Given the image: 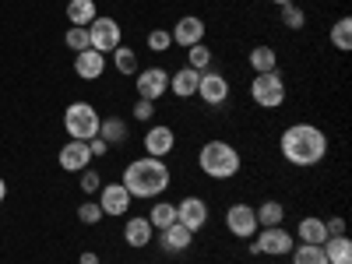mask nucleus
I'll use <instances>...</instances> for the list:
<instances>
[{"label": "nucleus", "instance_id": "1", "mask_svg": "<svg viewBox=\"0 0 352 264\" xmlns=\"http://www.w3.org/2000/svg\"><path fill=\"white\" fill-rule=\"evenodd\" d=\"M278 152H282V159L289 166L310 169L317 162H324V155H328V134L320 131L317 124H292L278 138Z\"/></svg>", "mask_w": 352, "mask_h": 264}, {"label": "nucleus", "instance_id": "2", "mask_svg": "<svg viewBox=\"0 0 352 264\" xmlns=\"http://www.w3.org/2000/svg\"><path fill=\"white\" fill-rule=\"evenodd\" d=\"M124 190L131 197H141V201H155L159 194L169 190L173 184V173L162 159H152V155H144V159H134L127 169H124Z\"/></svg>", "mask_w": 352, "mask_h": 264}, {"label": "nucleus", "instance_id": "3", "mask_svg": "<svg viewBox=\"0 0 352 264\" xmlns=\"http://www.w3.org/2000/svg\"><path fill=\"white\" fill-rule=\"evenodd\" d=\"M197 166H201L204 176H212V180H232V176L240 173L243 159L229 141H204L201 152H197Z\"/></svg>", "mask_w": 352, "mask_h": 264}, {"label": "nucleus", "instance_id": "4", "mask_svg": "<svg viewBox=\"0 0 352 264\" xmlns=\"http://www.w3.org/2000/svg\"><path fill=\"white\" fill-rule=\"evenodd\" d=\"M99 113H96V106L92 102H71L67 109H64V131L74 138V141H92L96 134H99Z\"/></svg>", "mask_w": 352, "mask_h": 264}, {"label": "nucleus", "instance_id": "5", "mask_svg": "<svg viewBox=\"0 0 352 264\" xmlns=\"http://www.w3.org/2000/svg\"><path fill=\"white\" fill-rule=\"evenodd\" d=\"M292 247H296V236L282 226H272V229H257V236L247 250H250V257H261V254L285 257V254H292Z\"/></svg>", "mask_w": 352, "mask_h": 264}, {"label": "nucleus", "instance_id": "6", "mask_svg": "<svg viewBox=\"0 0 352 264\" xmlns=\"http://www.w3.org/2000/svg\"><path fill=\"white\" fill-rule=\"evenodd\" d=\"M250 99H254V106H261V109H278V106L285 102V81H282V74H278V71L257 74V78L250 81Z\"/></svg>", "mask_w": 352, "mask_h": 264}, {"label": "nucleus", "instance_id": "7", "mask_svg": "<svg viewBox=\"0 0 352 264\" xmlns=\"http://www.w3.org/2000/svg\"><path fill=\"white\" fill-rule=\"evenodd\" d=\"M88 43H92V50H99L102 56L113 53L116 46L124 43L120 21H116V18H96L92 25H88Z\"/></svg>", "mask_w": 352, "mask_h": 264}, {"label": "nucleus", "instance_id": "8", "mask_svg": "<svg viewBox=\"0 0 352 264\" xmlns=\"http://www.w3.org/2000/svg\"><path fill=\"white\" fill-rule=\"evenodd\" d=\"M134 88H138V99L159 102L169 92V71H162V67H141L134 74Z\"/></svg>", "mask_w": 352, "mask_h": 264}, {"label": "nucleus", "instance_id": "9", "mask_svg": "<svg viewBox=\"0 0 352 264\" xmlns=\"http://www.w3.org/2000/svg\"><path fill=\"white\" fill-rule=\"evenodd\" d=\"M229 78L226 74H219V71H201V81H197V99L204 102V106H226L229 102Z\"/></svg>", "mask_w": 352, "mask_h": 264}, {"label": "nucleus", "instance_id": "10", "mask_svg": "<svg viewBox=\"0 0 352 264\" xmlns=\"http://www.w3.org/2000/svg\"><path fill=\"white\" fill-rule=\"evenodd\" d=\"M226 229L236 240H254L261 226H257V215H254L250 204H232V208L226 212Z\"/></svg>", "mask_w": 352, "mask_h": 264}, {"label": "nucleus", "instance_id": "11", "mask_svg": "<svg viewBox=\"0 0 352 264\" xmlns=\"http://www.w3.org/2000/svg\"><path fill=\"white\" fill-rule=\"evenodd\" d=\"M131 201L134 197L124 190V184H102L99 187V208H102V215H127Z\"/></svg>", "mask_w": 352, "mask_h": 264}, {"label": "nucleus", "instance_id": "12", "mask_svg": "<svg viewBox=\"0 0 352 264\" xmlns=\"http://www.w3.org/2000/svg\"><path fill=\"white\" fill-rule=\"evenodd\" d=\"M173 43L180 46V50H190V46H197V43H204V21L197 18V14H184L180 21L173 25Z\"/></svg>", "mask_w": 352, "mask_h": 264}, {"label": "nucleus", "instance_id": "13", "mask_svg": "<svg viewBox=\"0 0 352 264\" xmlns=\"http://www.w3.org/2000/svg\"><path fill=\"white\" fill-rule=\"evenodd\" d=\"M176 222L187 226L190 232H201L204 222H208V204H204L201 197H184L180 204H176Z\"/></svg>", "mask_w": 352, "mask_h": 264}, {"label": "nucleus", "instance_id": "14", "mask_svg": "<svg viewBox=\"0 0 352 264\" xmlns=\"http://www.w3.org/2000/svg\"><path fill=\"white\" fill-rule=\"evenodd\" d=\"M173 148H176V134H173V127H166V124H152L148 134H144V152H148L152 159H166Z\"/></svg>", "mask_w": 352, "mask_h": 264}, {"label": "nucleus", "instance_id": "15", "mask_svg": "<svg viewBox=\"0 0 352 264\" xmlns=\"http://www.w3.org/2000/svg\"><path fill=\"white\" fill-rule=\"evenodd\" d=\"M92 166V152H88V141H67L64 148H60V169L64 173H81Z\"/></svg>", "mask_w": 352, "mask_h": 264}, {"label": "nucleus", "instance_id": "16", "mask_svg": "<svg viewBox=\"0 0 352 264\" xmlns=\"http://www.w3.org/2000/svg\"><path fill=\"white\" fill-rule=\"evenodd\" d=\"M159 243H162V250H169V254H184V250L194 247V232H190L187 226H180V222H173V226L159 229Z\"/></svg>", "mask_w": 352, "mask_h": 264}, {"label": "nucleus", "instance_id": "17", "mask_svg": "<svg viewBox=\"0 0 352 264\" xmlns=\"http://www.w3.org/2000/svg\"><path fill=\"white\" fill-rule=\"evenodd\" d=\"M102 71H106V56H102L99 50H81V53H74V74H78L81 81H96V78H102Z\"/></svg>", "mask_w": 352, "mask_h": 264}, {"label": "nucleus", "instance_id": "18", "mask_svg": "<svg viewBox=\"0 0 352 264\" xmlns=\"http://www.w3.org/2000/svg\"><path fill=\"white\" fill-rule=\"evenodd\" d=\"M152 236H155V229H152L148 215H134V219L124 222V240H127V247H148Z\"/></svg>", "mask_w": 352, "mask_h": 264}, {"label": "nucleus", "instance_id": "19", "mask_svg": "<svg viewBox=\"0 0 352 264\" xmlns=\"http://www.w3.org/2000/svg\"><path fill=\"white\" fill-rule=\"evenodd\" d=\"M197 81H201V71H194V67L184 64L176 74H169V92L176 99H190V96H197Z\"/></svg>", "mask_w": 352, "mask_h": 264}, {"label": "nucleus", "instance_id": "20", "mask_svg": "<svg viewBox=\"0 0 352 264\" xmlns=\"http://www.w3.org/2000/svg\"><path fill=\"white\" fill-rule=\"evenodd\" d=\"M320 250H324L328 264H352V240L349 236H328L320 243Z\"/></svg>", "mask_w": 352, "mask_h": 264}, {"label": "nucleus", "instance_id": "21", "mask_svg": "<svg viewBox=\"0 0 352 264\" xmlns=\"http://www.w3.org/2000/svg\"><path fill=\"white\" fill-rule=\"evenodd\" d=\"M300 243H310V247H320L328 240V229H324V219H317V215H307L300 219Z\"/></svg>", "mask_w": 352, "mask_h": 264}, {"label": "nucleus", "instance_id": "22", "mask_svg": "<svg viewBox=\"0 0 352 264\" xmlns=\"http://www.w3.org/2000/svg\"><path fill=\"white\" fill-rule=\"evenodd\" d=\"M127 134H131V127H127L124 116H106V120L99 124V138L109 144V148H113V144H124Z\"/></svg>", "mask_w": 352, "mask_h": 264}, {"label": "nucleus", "instance_id": "23", "mask_svg": "<svg viewBox=\"0 0 352 264\" xmlns=\"http://www.w3.org/2000/svg\"><path fill=\"white\" fill-rule=\"evenodd\" d=\"M250 71H254V74L278 71V53H275L272 46H254V50H250Z\"/></svg>", "mask_w": 352, "mask_h": 264}, {"label": "nucleus", "instance_id": "24", "mask_svg": "<svg viewBox=\"0 0 352 264\" xmlns=\"http://www.w3.org/2000/svg\"><path fill=\"white\" fill-rule=\"evenodd\" d=\"M113 67L120 71L124 78H134V74L141 71V64H138V53H134V46H124V43L116 46V50H113Z\"/></svg>", "mask_w": 352, "mask_h": 264}, {"label": "nucleus", "instance_id": "25", "mask_svg": "<svg viewBox=\"0 0 352 264\" xmlns=\"http://www.w3.org/2000/svg\"><path fill=\"white\" fill-rule=\"evenodd\" d=\"M99 14H96V0H71L67 4V21L71 25H81V28H88Z\"/></svg>", "mask_w": 352, "mask_h": 264}, {"label": "nucleus", "instance_id": "26", "mask_svg": "<svg viewBox=\"0 0 352 264\" xmlns=\"http://www.w3.org/2000/svg\"><path fill=\"white\" fill-rule=\"evenodd\" d=\"M254 215H257V226H261V229H272V226H282L285 208H282L278 201H264L261 208H254Z\"/></svg>", "mask_w": 352, "mask_h": 264}, {"label": "nucleus", "instance_id": "27", "mask_svg": "<svg viewBox=\"0 0 352 264\" xmlns=\"http://www.w3.org/2000/svg\"><path fill=\"white\" fill-rule=\"evenodd\" d=\"M331 46H335L338 53H349V50H352V18H349V14L335 21V28H331Z\"/></svg>", "mask_w": 352, "mask_h": 264}, {"label": "nucleus", "instance_id": "28", "mask_svg": "<svg viewBox=\"0 0 352 264\" xmlns=\"http://www.w3.org/2000/svg\"><path fill=\"white\" fill-rule=\"evenodd\" d=\"M148 222H152V229H166V226H173V222H176V204H169V201H155V204H152V212H148Z\"/></svg>", "mask_w": 352, "mask_h": 264}, {"label": "nucleus", "instance_id": "29", "mask_svg": "<svg viewBox=\"0 0 352 264\" xmlns=\"http://www.w3.org/2000/svg\"><path fill=\"white\" fill-rule=\"evenodd\" d=\"M292 264H328V257H324L320 247L300 243V247H292Z\"/></svg>", "mask_w": 352, "mask_h": 264}, {"label": "nucleus", "instance_id": "30", "mask_svg": "<svg viewBox=\"0 0 352 264\" xmlns=\"http://www.w3.org/2000/svg\"><path fill=\"white\" fill-rule=\"evenodd\" d=\"M282 25L292 28V32L307 28V14H303V8L296 4V0H292V4H282Z\"/></svg>", "mask_w": 352, "mask_h": 264}, {"label": "nucleus", "instance_id": "31", "mask_svg": "<svg viewBox=\"0 0 352 264\" xmlns=\"http://www.w3.org/2000/svg\"><path fill=\"white\" fill-rule=\"evenodd\" d=\"M187 67H194V71H208V67H212V50L204 46V43L190 46V50H187Z\"/></svg>", "mask_w": 352, "mask_h": 264}, {"label": "nucleus", "instance_id": "32", "mask_svg": "<svg viewBox=\"0 0 352 264\" xmlns=\"http://www.w3.org/2000/svg\"><path fill=\"white\" fill-rule=\"evenodd\" d=\"M64 43H67V50H74V53L92 50V43H88V28H81V25H71V28H67Z\"/></svg>", "mask_w": 352, "mask_h": 264}, {"label": "nucleus", "instance_id": "33", "mask_svg": "<svg viewBox=\"0 0 352 264\" xmlns=\"http://www.w3.org/2000/svg\"><path fill=\"white\" fill-rule=\"evenodd\" d=\"M78 219H81L85 226H96V222H102L106 215H102V208H99V201H85V204H78Z\"/></svg>", "mask_w": 352, "mask_h": 264}, {"label": "nucleus", "instance_id": "34", "mask_svg": "<svg viewBox=\"0 0 352 264\" xmlns=\"http://www.w3.org/2000/svg\"><path fill=\"white\" fill-rule=\"evenodd\" d=\"M144 43H148L152 53H166L173 46V36L166 32V28H155V32H148V39H144Z\"/></svg>", "mask_w": 352, "mask_h": 264}, {"label": "nucleus", "instance_id": "35", "mask_svg": "<svg viewBox=\"0 0 352 264\" xmlns=\"http://www.w3.org/2000/svg\"><path fill=\"white\" fill-rule=\"evenodd\" d=\"M99 187H102V176L88 166V169H81V190L85 194H99Z\"/></svg>", "mask_w": 352, "mask_h": 264}, {"label": "nucleus", "instance_id": "36", "mask_svg": "<svg viewBox=\"0 0 352 264\" xmlns=\"http://www.w3.org/2000/svg\"><path fill=\"white\" fill-rule=\"evenodd\" d=\"M155 116V102H148V99H138V106H134V120L138 124H148Z\"/></svg>", "mask_w": 352, "mask_h": 264}, {"label": "nucleus", "instance_id": "37", "mask_svg": "<svg viewBox=\"0 0 352 264\" xmlns=\"http://www.w3.org/2000/svg\"><path fill=\"white\" fill-rule=\"evenodd\" d=\"M324 229H328V236H345V219H324Z\"/></svg>", "mask_w": 352, "mask_h": 264}, {"label": "nucleus", "instance_id": "38", "mask_svg": "<svg viewBox=\"0 0 352 264\" xmlns=\"http://www.w3.org/2000/svg\"><path fill=\"white\" fill-rule=\"evenodd\" d=\"M88 152H92V159H99V155H106V152H109V144H106V141L96 134L92 141H88Z\"/></svg>", "mask_w": 352, "mask_h": 264}, {"label": "nucleus", "instance_id": "39", "mask_svg": "<svg viewBox=\"0 0 352 264\" xmlns=\"http://www.w3.org/2000/svg\"><path fill=\"white\" fill-rule=\"evenodd\" d=\"M78 264H99V257H96L92 250H85V254L78 257Z\"/></svg>", "mask_w": 352, "mask_h": 264}, {"label": "nucleus", "instance_id": "40", "mask_svg": "<svg viewBox=\"0 0 352 264\" xmlns=\"http://www.w3.org/2000/svg\"><path fill=\"white\" fill-rule=\"evenodd\" d=\"M8 197V184H4V176H0V201Z\"/></svg>", "mask_w": 352, "mask_h": 264}, {"label": "nucleus", "instance_id": "41", "mask_svg": "<svg viewBox=\"0 0 352 264\" xmlns=\"http://www.w3.org/2000/svg\"><path fill=\"white\" fill-rule=\"evenodd\" d=\"M272 4H278V8H282V4H292V0H272Z\"/></svg>", "mask_w": 352, "mask_h": 264}, {"label": "nucleus", "instance_id": "42", "mask_svg": "<svg viewBox=\"0 0 352 264\" xmlns=\"http://www.w3.org/2000/svg\"><path fill=\"white\" fill-rule=\"evenodd\" d=\"M99 264H102V261H99Z\"/></svg>", "mask_w": 352, "mask_h": 264}]
</instances>
